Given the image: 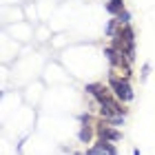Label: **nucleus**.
<instances>
[{"label": "nucleus", "instance_id": "obj_3", "mask_svg": "<svg viewBox=\"0 0 155 155\" xmlns=\"http://www.w3.org/2000/svg\"><path fill=\"white\" fill-rule=\"evenodd\" d=\"M104 9H107L111 16H115V18H117L120 13L124 11V0H109V2L104 5Z\"/></svg>", "mask_w": 155, "mask_h": 155}, {"label": "nucleus", "instance_id": "obj_2", "mask_svg": "<svg viewBox=\"0 0 155 155\" xmlns=\"http://www.w3.org/2000/svg\"><path fill=\"white\" fill-rule=\"evenodd\" d=\"M97 135H100V140H104V142H120V140H122V133L111 129V126H107V124L97 126Z\"/></svg>", "mask_w": 155, "mask_h": 155}, {"label": "nucleus", "instance_id": "obj_8", "mask_svg": "<svg viewBox=\"0 0 155 155\" xmlns=\"http://www.w3.org/2000/svg\"><path fill=\"white\" fill-rule=\"evenodd\" d=\"M133 155H140V151H137V149H135V151H133Z\"/></svg>", "mask_w": 155, "mask_h": 155}, {"label": "nucleus", "instance_id": "obj_7", "mask_svg": "<svg viewBox=\"0 0 155 155\" xmlns=\"http://www.w3.org/2000/svg\"><path fill=\"white\" fill-rule=\"evenodd\" d=\"M149 71H151V67H149V64H144V67H142V78L149 75Z\"/></svg>", "mask_w": 155, "mask_h": 155}, {"label": "nucleus", "instance_id": "obj_6", "mask_svg": "<svg viewBox=\"0 0 155 155\" xmlns=\"http://www.w3.org/2000/svg\"><path fill=\"white\" fill-rule=\"evenodd\" d=\"M117 22H120V25H129V22H131V13L124 9V11L117 16Z\"/></svg>", "mask_w": 155, "mask_h": 155}, {"label": "nucleus", "instance_id": "obj_5", "mask_svg": "<svg viewBox=\"0 0 155 155\" xmlns=\"http://www.w3.org/2000/svg\"><path fill=\"white\" fill-rule=\"evenodd\" d=\"M91 135H93L91 126H89V124H84L82 129H80V135H78V137H80V142H89V140H91Z\"/></svg>", "mask_w": 155, "mask_h": 155}, {"label": "nucleus", "instance_id": "obj_1", "mask_svg": "<svg viewBox=\"0 0 155 155\" xmlns=\"http://www.w3.org/2000/svg\"><path fill=\"white\" fill-rule=\"evenodd\" d=\"M109 89L113 91V95L117 97L120 102H131L133 97H135L133 87L129 84V80H126V78H120V75H115V73L109 75Z\"/></svg>", "mask_w": 155, "mask_h": 155}, {"label": "nucleus", "instance_id": "obj_4", "mask_svg": "<svg viewBox=\"0 0 155 155\" xmlns=\"http://www.w3.org/2000/svg\"><path fill=\"white\" fill-rule=\"evenodd\" d=\"M84 155H109V153H107V149L102 146V142H97L95 146H91V149L84 153Z\"/></svg>", "mask_w": 155, "mask_h": 155}]
</instances>
